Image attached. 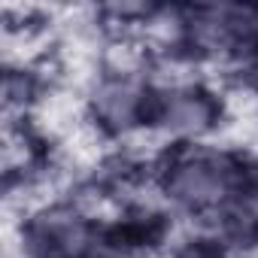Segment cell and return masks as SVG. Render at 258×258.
I'll return each mask as SVG.
<instances>
[{
	"label": "cell",
	"instance_id": "1",
	"mask_svg": "<svg viewBox=\"0 0 258 258\" xmlns=\"http://www.w3.org/2000/svg\"><path fill=\"white\" fill-rule=\"evenodd\" d=\"M167 198L185 210H216L237 191V170L228 158L210 152H188L167 167Z\"/></svg>",
	"mask_w": 258,
	"mask_h": 258
},
{
	"label": "cell",
	"instance_id": "2",
	"mask_svg": "<svg viewBox=\"0 0 258 258\" xmlns=\"http://www.w3.org/2000/svg\"><path fill=\"white\" fill-rule=\"evenodd\" d=\"M88 222L67 210V207H52L22 231V243L31 258H82L88 249Z\"/></svg>",
	"mask_w": 258,
	"mask_h": 258
},
{
	"label": "cell",
	"instance_id": "3",
	"mask_svg": "<svg viewBox=\"0 0 258 258\" xmlns=\"http://www.w3.org/2000/svg\"><path fill=\"white\" fill-rule=\"evenodd\" d=\"M94 118L109 127V131H127L140 124V118L149 115V97L146 88L131 76V73H112L100 79L91 97Z\"/></svg>",
	"mask_w": 258,
	"mask_h": 258
},
{
	"label": "cell",
	"instance_id": "4",
	"mask_svg": "<svg viewBox=\"0 0 258 258\" xmlns=\"http://www.w3.org/2000/svg\"><path fill=\"white\" fill-rule=\"evenodd\" d=\"M155 118L173 137H201L216 124V103L204 88L195 85H176L170 88L155 109Z\"/></svg>",
	"mask_w": 258,
	"mask_h": 258
},
{
	"label": "cell",
	"instance_id": "5",
	"mask_svg": "<svg viewBox=\"0 0 258 258\" xmlns=\"http://www.w3.org/2000/svg\"><path fill=\"white\" fill-rule=\"evenodd\" d=\"M82 258H103V255H82Z\"/></svg>",
	"mask_w": 258,
	"mask_h": 258
}]
</instances>
